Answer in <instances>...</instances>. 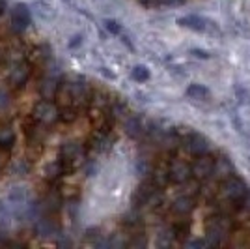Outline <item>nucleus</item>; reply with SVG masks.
Instances as JSON below:
<instances>
[{
	"instance_id": "1",
	"label": "nucleus",
	"mask_w": 250,
	"mask_h": 249,
	"mask_svg": "<svg viewBox=\"0 0 250 249\" xmlns=\"http://www.w3.org/2000/svg\"><path fill=\"white\" fill-rule=\"evenodd\" d=\"M222 193H224V197L229 199V200L243 204V199L247 197L249 187H247V184H245L241 178H237L233 174V176H229L228 180H224V184H222Z\"/></svg>"
},
{
	"instance_id": "2",
	"label": "nucleus",
	"mask_w": 250,
	"mask_h": 249,
	"mask_svg": "<svg viewBox=\"0 0 250 249\" xmlns=\"http://www.w3.org/2000/svg\"><path fill=\"white\" fill-rule=\"evenodd\" d=\"M159 191H161V187H157L153 182L140 186L138 191L135 193L136 206H155V202L161 199L159 197Z\"/></svg>"
},
{
	"instance_id": "3",
	"label": "nucleus",
	"mask_w": 250,
	"mask_h": 249,
	"mask_svg": "<svg viewBox=\"0 0 250 249\" xmlns=\"http://www.w3.org/2000/svg\"><path fill=\"white\" fill-rule=\"evenodd\" d=\"M192 176L196 178L198 182H204L208 178L213 176V171H215V159H211L209 154L206 156H196V161L192 163Z\"/></svg>"
},
{
	"instance_id": "4",
	"label": "nucleus",
	"mask_w": 250,
	"mask_h": 249,
	"mask_svg": "<svg viewBox=\"0 0 250 249\" xmlns=\"http://www.w3.org/2000/svg\"><path fill=\"white\" fill-rule=\"evenodd\" d=\"M179 25L185 26V28H190V30L196 32H211V34H219V28L217 25L209 19H202V17H196V15H188V17H181L179 19Z\"/></svg>"
},
{
	"instance_id": "5",
	"label": "nucleus",
	"mask_w": 250,
	"mask_h": 249,
	"mask_svg": "<svg viewBox=\"0 0 250 249\" xmlns=\"http://www.w3.org/2000/svg\"><path fill=\"white\" fill-rule=\"evenodd\" d=\"M168 173H170V180L176 182V184H185L190 180L192 176V169L185 163V161H179V159H174L170 167H168Z\"/></svg>"
},
{
	"instance_id": "6",
	"label": "nucleus",
	"mask_w": 250,
	"mask_h": 249,
	"mask_svg": "<svg viewBox=\"0 0 250 249\" xmlns=\"http://www.w3.org/2000/svg\"><path fill=\"white\" fill-rule=\"evenodd\" d=\"M58 109H56V105L51 103V101H40V103L36 105V109H34V116L43 122V124H52V122H56L58 120Z\"/></svg>"
},
{
	"instance_id": "7",
	"label": "nucleus",
	"mask_w": 250,
	"mask_h": 249,
	"mask_svg": "<svg viewBox=\"0 0 250 249\" xmlns=\"http://www.w3.org/2000/svg\"><path fill=\"white\" fill-rule=\"evenodd\" d=\"M185 146H187V150L192 156H206V154H209L208 139H204V137L198 135V133H190V135L185 139Z\"/></svg>"
},
{
	"instance_id": "8",
	"label": "nucleus",
	"mask_w": 250,
	"mask_h": 249,
	"mask_svg": "<svg viewBox=\"0 0 250 249\" xmlns=\"http://www.w3.org/2000/svg\"><path fill=\"white\" fill-rule=\"evenodd\" d=\"M11 23H13V26L17 30H24L30 25V11L24 4H17L11 10Z\"/></svg>"
},
{
	"instance_id": "9",
	"label": "nucleus",
	"mask_w": 250,
	"mask_h": 249,
	"mask_svg": "<svg viewBox=\"0 0 250 249\" xmlns=\"http://www.w3.org/2000/svg\"><path fill=\"white\" fill-rule=\"evenodd\" d=\"M172 210L176 212L177 216H188L192 210H194V197L192 195H181L174 200L172 204Z\"/></svg>"
},
{
	"instance_id": "10",
	"label": "nucleus",
	"mask_w": 250,
	"mask_h": 249,
	"mask_svg": "<svg viewBox=\"0 0 250 249\" xmlns=\"http://www.w3.org/2000/svg\"><path fill=\"white\" fill-rule=\"evenodd\" d=\"M213 176H217L219 180H228L229 176H233V165L229 163L226 157H222L219 161H215V171H213Z\"/></svg>"
},
{
	"instance_id": "11",
	"label": "nucleus",
	"mask_w": 250,
	"mask_h": 249,
	"mask_svg": "<svg viewBox=\"0 0 250 249\" xmlns=\"http://www.w3.org/2000/svg\"><path fill=\"white\" fill-rule=\"evenodd\" d=\"M28 75H30V70H28V66H24V64H17L13 70H11V83L15 84V86H22V84L26 83V79H28Z\"/></svg>"
},
{
	"instance_id": "12",
	"label": "nucleus",
	"mask_w": 250,
	"mask_h": 249,
	"mask_svg": "<svg viewBox=\"0 0 250 249\" xmlns=\"http://www.w3.org/2000/svg\"><path fill=\"white\" fill-rule=\"evenodd\" d=\"M125 131H127V135L133 137V139H138V137L144 135V124L135 118V116H131V118H127L125 120Z\"/></svg>"
},
{
	"instance_id": "13",
	"label": "nucleus",
	"mask_w": 250,
	"mask_h": 249,
	"mask_svg": "<svg viewBox=\"0 0 250 249\" xmlns=\"http://www.w3.org/2000/svg\"><path fill=\"white\" fill-rule=\"evenodd\" d=\"M187 96L188 98H192V100H206V98H209V90L206 88V86L194 83L187 88Z\"/></svg>"
},
{
	"instance_id": "14",
	"label": "nucleus",
	"mask_w": 250,
	"mask_h": 249,
	"mask_svg": "<svg viewBox=\"0 0 250 249\" xmlns=\"http://www.w3.org/2000/svg\"><path fill=\"white\" fill-rule=\"evenodd\" d=\"M36 230H38L42 236H51L52 232L56 230V227H54V223H52L49 218H43V219H40V221H38Z\"/></svg>"
},
{
	"instance_id": "15",
	"label": "nucleus",
	"mask_w": 250,
	"mask_h": 249,
	"mask_svg": "<svg viewBox=\"0 0 250 249\" xmlns=\"http://www.w3.org/2000/svg\"><path fill=\"white\" fill-rule=\"evenodd\" d=\"M15 141V133L11 129H0V148H6V146H11Z\"/></svg>"
},
{
	"instance_id": "16",
	"label": "nucleus",
	"mask_w": 250,
	"mask_h": 249,
	"mask_svg": "<svg viewBox=\"0 0 250 249\" xmlns=\"http://www.w3.org/2000/svg\"><path fill=\"white\" fill-rule=\"evenodd\" d=\"M56 90H58V84H56V81H54V79H47V81H43L42 94L45 96V98H51V96H54V94H56Z\"/></svg>"
},
{
	"instance_id": "17",
	"label": "nucleus",
	"mask_w": 250,
	"mask_h": 249,
	"mask_svg": "<svg viewBox=\"0 0 250 249\" xmlns=\"http://www.w3.org/2000/svg\"><path fill=\"white\" fill-rule=\"evenodd\" d=\"M188 223H176L174 227H172V236H176V238H185L188 234Z\"/></svg>"
},
{
	"instance_id": "18",
	"label": "nucleus",
	"mask_w": 250,
	"mask_h": 249,
	"mask_svg": "<svg viewBox=\"0 0 250 249\" xmlns=\"http://www.w3.org/2000/svg\"><path fill=\"white\" fill-rule=\"evenodd\" d=\"M63 154H65V159H75V157L81 154V150H79V146L75 145V143H67V145L63 146L62 150Z\"/></svg>"
},
{
	"instance_id": "19",
	"label": "nucleus",
	"mask_w": 250,
	"mask_h": 249,
	"mask_svg": "<svg viewBox=\"0 0 250 249\" xmlns=\"http://www.w3.org/2000/svg\"><path fill=\"white\" fill-rule=\"evenodd\" d=\"M133 79H135V81H147V79H149L147 68H144V66H136L135 70H133Z\"/></svg>"
},
{
	"instance_id": "20",
	"label": "nucleus",
	"mask_w": 250,
	"mask_h": 249,
	"mask_svg": "<svg viewBox=\"0 0 250 249\" xmlns=\"http://www.w3.org/2000/svg\"><path fill=\"white\" fill-rule=\"evenodd\" d=\"M8 94H4V92H0V109H4V107H8Z\"/></svg>"
},
{
	"instance_id": "21",
	"label": "nucleus",
	"mask_w": 250,
	"mask_h": 249,
	"mask_svg": "<svg viewBox=\"0 0 250 249\" xmlns=\"http://www.w3.org/2000/svg\"><path fill=\"white\" fill-rule=\"evenodd\" d=\"M106 28H108V30H112L114 34H118V32H120V26H118L114 21H106Z\"/></svg>"
},
{
	"instance_id": "22",
	"label": "nucleus",
	"mask_w": 250,
	"mask_h": 249,
	"mask_svg": "<svg viewBox=\"0 0 250 249\" xmlns=\"http://www.w3.org/2000/svg\"><path fill=\"white\" fill-rule=\"evenodd\" d=\"M243 208H245V210H249V212H250V191L247 193V197L243 199Z\"/></svg>"
},
{
	"instance_id": "23",
	"label": "nucleus",
	"mask_w": 250,
	"mask_h": 249,
	"mask_svg": "<svg viewBox=\"0 0 250 249\" xmlns=\"http://www.w3.org/2000/svg\"><path fill=\"white\" fill-rule=\"evenodd\" d=\"M194 54H196V56H200V58H208V56H209L208 52H202V51H194Z\"/></svg>"
},
{
	"instance_id": "24",
	"label": "nucleus",
	"mask_w": 250,
	"mask_h": 249,
	"mask_svg": "<svg viewBox=\"0 0 250 249\" xmlns=\"http://www.w3.org/2000/svg\"><path fill=\"white\" fill-rule=\"evenodd\" d=\"M4 244H6V240H4V234L0 232V246H4Z\"/></svg>"
}]
</instances>
